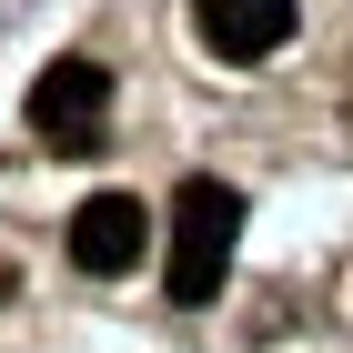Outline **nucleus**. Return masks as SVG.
I'll return each mask as SVG.
<instances>
[{"instance_id":"1","label":"nucleus","mask_w":353,"mask_h":353,"mask_svg":"<svg viewBox=\"0 0 353 353\" xmlns=\"http://www.w3.org/2000/svg\"><path fill=\"white\" fill-rule=\"evenodd\" d=\"M232 243H243V192L232 182H182L172 192V252H162V283L182 313L222 293V272H232Z\"/></svg>"},{"instance_id":"2","label":"nucleus","mask_w":353,"mask_h":353,"mask_svg":"<svg viewBox=\"0 0 353 353\" xmlns=\"http://www.w3.org/2000/svg\"><path fill=\"white\" fill-rule=\"evenodd\" d=\"M101 121H111V71L101 61H51L30 81V132L51 141V152H91Z\"/></svg>"},{"instance_id":"3","label":"nucleus","mask_w":353,"mask_h":353,"mask_svg":"<svg viewBox=\"0 0 353 353\" xmlns=\"http://www.w3.org/2000/svg\"><path fill=\"white\" fill-rule=\"evenodd\" d=\"M192 30H202L212 61L252 71V61H272L283 41H293V0H192Z\"/></svg>"},{"instance_id":"4","label":"nucleus","mask_w":353,"mask_h":353,"mask_svg":"<svg viewBox=\"0 0 353 353\" xmlns=\"http://www.w3.org/2000/svg\"><path fill=\"white\" fill-rule=\"evenodd\" d=\"M141 243H152V212H141L132 192H101V202H81V212H71V263L81 272H132L141 263Z\"/></svg>"}]
</instances>
